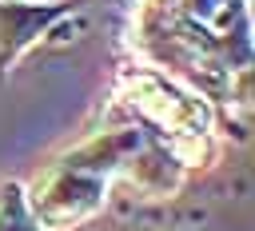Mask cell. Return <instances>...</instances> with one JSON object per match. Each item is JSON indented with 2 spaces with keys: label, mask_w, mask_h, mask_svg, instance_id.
I'll return each instance as SVG.
<instances>
[{
  "label": "cell",
  "mask_w": 255,
  "mask_h": 231,
  "mask_svg": "<svg viewBox=\"0 0 255 231\" xmlns=\"http://www.w3.org/2000/svg\"><path fill=\"white\" fill-rule=\"evenodd\" d=\"M147 139L143 123L131 127H116V131H100L88 143H80L76 151H68L64 159H56L40 183L36 195H28L32 215L44 227H76L88 215H96L104 207L108 183L124 171L128 155Z\"/></svg>",
  "instance_id": "cell-1"
},
{
  "label": "cell",
  "mask_w": 255,
  "mask_h": 231,
  "mask_svg": "<svg viewBox=\"0 0 255 231\" xmlns=\"http://www.w3.org/2000/svg\"><path fill=\"white\" fill-rule=\"evenodd\" d=\"M120 100L155 131L183 135V131H211L215 112L211 100L183 88L167 72L155 68H124L120 72Z\"/></svg>",
  "instance_id": "cell-2"
},
{
  "label": "cell",
  "mask_w": 255,
  "mask_h": 231,
  "mask_svg": "<svg viewBox=\"0 0 255 231\" xmlns=\"http://www.w3.org/2000/svg\"><path fill=\"white\" fill-rule=\"evenodd\" d=\"M56 16H64L60 0H0V72L12 68Z\"/></svg>",
  "instance_id": "cell-3"
},
{
  "label": "cell",
  "mask_w": 255,
  "mask_h": 231,
  "mask_svg": "<svg viewBox=\"0 0 255 231\" xmlns=\"http://www.w3.org/2000/svg\"><path fill=\"white\" fill-rule=\"evenodd\" d=\"M0 231H44V223L32 215L28 195L16 183L0 187Z\"/></svg>",
  "instance_id": "cell-4"
}]
</instances>
